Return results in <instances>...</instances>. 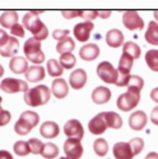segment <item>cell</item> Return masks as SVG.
<instances>
[{
  "mask_svg": "<svg viewBox=\"0 0 158 159\" xmlns=\"http://www.w3.org/2000/svg\"><path fill=\"white\" fill-rule=\"evenodd\" d=\"M107 129L109 127H107L106 120H105L103 112H101L97 116H95L88 124V130H89L91 134H93V135H102V134L106 132Z\"/></svg>",
  "mask_w": 158,
  "mask_h": 159,
  "instance_id": "obj_12",
  "label": "cell"
},
{
  "mask_svg": "<svg viewBox=\"0 0 158 159\" xmlns=\"http://www.w3.org/2000/svg\"><path fill=\"white\" fill-rule=\"evenodd\" d=\"M112 153H114L115 159H133L134 158L130 144L125 141L116 143L112 148Z\"/></svg>",
  "mask_w": 158,
  "mask_h": 159,
  "instance_id": "obj_15",
  "label": "cell"
},
{
  "mask_svg": "<svg viewBox=\"0 0 158 159\" xmlns=\"http://www.w3.org/2000/svg\"><path fill=\"white\" fill-rule=\"evenodd\" d=\"M61 14L64 18L67 19H72L75 17H81V10H63Z\"/></svg>",
  "mask_w": 158,
  "mask_h": 159,
  "instance_id": "obj_43",
  "label": "cell"
},
{
  "mask_svg": "<svg viewBox=\"0 0 158 159\" xmlns=\"http://www.w3.org/2000/svg\"><path fill=\"white\" fill-rule=\"evenodd\" d=\"M128 88H134V89H138V90H142L143 87H144V80L143 78L139 76V75H130L129 78V82H128Z\"/></svg>",
  "mask_w": 158,
  "mask_h": 159,
  "instance_id": "obj_37",
  "label": "cell"
},
{
  "mask_svg": "<svg viewBox=\"0 0 158 159\" xmlns=\"http://www.w3.org/2000/svg\"><path fill=\"white\" fill-rule=\"evenodd\" d=\"M111 99V90L107 87L100 85L92 92V101L96 104H105Z\"/></svg>",
  "mask_w": 158,
  "mask_h": 159,
  "instance_id": "obj_20",
  "label": "cell"
},
{
  "mask_svg": "<svg viewBox=\"0 0 158 159\" xmlns=\"http://www.w3.org/2000/svg\"><path fill=\"white\" fill-rule=\"evenodd\" d=\"M106 43L112 47V48H117L120 46H124V34L120 30L117 28H112L106 33Z\"/></svg>",
  "mask_w": 158,
  "mask_h": 159,
  "instance_id": "obj_21",
  "label": "cell"
},
{
  "mask_svg": "<svg viewBox=\"0 0 158 159\" xmlns=\"http://www.w3.org/2000/svg\"><path fill=\"white\" fill-rule=\"evenodd\" d=\"M13 150H14V153L19 157H27L31 153L28 141H23V140L16 141V144L13 145Z\"/></svg>",
  "mask_w": 158,
  "mask_h": 159,
  "instance_id": "obj_34",
  "label": "cell"
},
{
  "mask_svg": "<svg viewBox=\"0 0 158 159\" xmlns=\"http://www.w3.org/2000/svg\"><path fill=\"white\" fill-rule=\"evenodd\" d=\"M23 51H24L26 59L35 65H40L45 61V54L41 50V41H38L35 37L26 39Z\"/></svg>",
  "mask_w": 158,
  "mask_h": 159,
  "instance_id": "obj_4",
  "label": "cell"
},
{
  "mask_svg": "<svg viewBox=\"0 0 158 159\" xmlns=\"http://www.w3.org/2000/svg\"><path fill=\"white\" fill-rule=\"evenodd\" d=\"M40 134L46 139H54L60 134L59 125L54 121H45L40 127Z\"/></svg>",
  "mask_w": 158,
  "mask_h": 159,
  "instance_id": "obj_22",
  "label": "cell"
},
{
  "mask_svg": "<svg viewBox=\"0 0 158 159\" xmlns=\"http://www.w3.org/2000/svg\"><path fill=\"white\" fill-rule=\"evenodd\" d=\"M10 33H12L13 37H21L22 38V37H24V27L18 23L10 30Z\"/></svg>",
  "mask_w": 158,
  "mask_h": 159,
  "instance_id": "obj_42",
  "label": "cell"
},
{
  "mask_svg": "<svg viewBox=\"0 0 158 159\" xmlns=\"http://www.w3.org/2000/svg\"><path fill=\"white\" fill-rule=\"evenodd\" d=\"M79 56L84 61H93L100 56V47L96 43H87L79 50Z\"/></svg>",
  "mask_w": 158,
  "mask_h": 159,
  "instance_id": "obj_19",
  "label": "cell"
},
{
  "mask_svg": "<svg viewBox=\"0 0 158 159\" xmlns=\"http://www.w3.org/2000/svg\"><path fill=\"white\" fill-rule=\"evenodd\" d=\"M69 31L68 30H55L54 32H52V37H54V39H56V41H63V39L68 38L69 37Z\"/></svg>",
  "mask_w": 158,
  "mask_h": 159,
  "instance_id": "obj_40",
  "label": "cell"
},
{
  "mask_svg": "<svg viewBox=\"0 0 158 159\" xmlns=\"http://www.w3.org/2000/svg\"><path fill=\"white\" fill-rule=\"evenodd\" d=\"M28 145H30V149H31V153L32 154H41L45 144L41 140H40V139L32 138V139L28 140Z\"/></svg>",
  "mask_w": 158,
  "mask_h": 159,
  "instance_id": "obj_38",
  "label": "cell"
},
{
  "mask_svg": "<svg viewBox=\"0 0 158 159\" xmlns=\"http://www.w3.org/2000/svg\"><path fill=\"white\" fill-rule=\"evenodd\" d=\"M59 62L60 65L63 66V69H73L75 64H77V57L73 55V54H64V55H60V59H59Z\"/></svg>",
  "mask_w": 158,
  "mask_h": 159,
  "instance_id": "obj_35",
  "label": "cell"
},
{
  "mask_svg": "<svg viewBox=\"0 0 158 159\" xmlns=\"http://www.w3.org/2000/svg\"><path fill=\"white\" fill-rule=\"evenodd\" d=\"M133 59H131L130 56L123 54L120 60H118V75L120 76H130V71H131V68H133Z\"/></svg>",
  "mask_w": 158,
  "mask_h": 159,
  "instance_id": "obj_26",
  "label": "cell"
},
{
  "mask_svg": "<svg viewBox=\"0 0 158 159\" xmlns=\"http://www.w3.org/2000/svg\"><path fill=\"white\" fill-rule=\"evenodd\" d=\"M111 16V11L110 10H98V17L100 18H103V19H106Z\"/></svg>",
  "mask_w": 158,
  "mask_h": 159,
  "instance_id": "obj_48",
  "label": "cell"
},
{
  "mask_svg": "<svg viewBox=\"0 0 158 159\" xmlns=\"http://www.w3.org/2000/svg\"><path fill=\"white\" fill-rule=\"evenodd\" d=\"M123 54L130 56L133 60H137L142 55V48L135 42L129 41V42H125L124 46H123Z\"/></svg>",
  "mask_w": 158,
  "mask_h": 159,
  "instance_id": "obj_28",
  "label": "cell"
},
{
  "mask_svg": "<svg viewBox=\"0 0 158 159\" xmlns=\"http://www.w3.org/2000/svg\"><path fill=\"white\" fill-rule=\"evenodd\" d=\"M129 144H130V147H131V150H133L134 157L138 155V154H140L143 152V149H144V140L142 138H134V139H131L129 141Z\"/></svg>",
  "mask_w": 158,
  "mask_h": 159,
  "instance_id": "obj_36",
  "label": "cell"
},
{
  "mask_svg": "<svg viewBox=\"0 0 158 159\" xmlns=\"http://www.w3.org/2000/svg\"><path fill=\"white\" fill-rule=\"evenodd\" d=\"M0 89L7 94H14L18 92H28V84L22 79H16V78H5L0 83Z\"/></svg>",
  "mask_w": 158,
  "mask_h": 159,
  "instance_id": "obj_7",
  "label": "cell"
},
{
  "mask_svg": "<svg viewBox=\"0 0 158 159\" xmlns=\"http://www.w3.org/2000/svg\"><path fill=\"white\" fill-rule=\"evenodd\" d=\"M146 64L152 71L158 73V50L152 48L146 52Z\"/></svg>",
  "mask_w": 158,
  "mask_h": 159,
  "instance_id": "obj_31",
  "label": "cell"
},
{
  "mask_svg": "<svg viewBox=\"0 0 158 159\" xmlns=\"http://www.w3.org/2000/svg\"><path fill=\"white\" fill-rule=\"evenodd\" d=\"M146 159H158V153L156 152H151L146 155Z\"/></svg>",
  "mask_w": 158,
  "mask_h": 159,
  "instance_id": "obj_49",
  "label": "cell"
},
{
  "mask_svg": "<svg viewBox=\"0 0 158 159\" xmlns=\"http://www.w3.org/2000/svg\"><path fill=\"white\" fill-rule=\"evenodd\" d=\"M83 145L81 143V140L78 139H73V138H68L64 143V153H65V158L67 159H81L83 155Z\"/></svg>",
  "mask_w": 158,
  "mask_h": 159,
  "instance_id": "obj_9",
  "label": "cell"
},
{
  "mask_svg": "<svg viewBox=\"0 0 158 159\" xmlns=\"http://www.w3.org/2000/svg\"><path fill=\"white\" fill-rule=\"evenodd\" d=\"M144 38L149 45L158 46V23L156 20H151L148 23V28L144 34Z\"/></svg>",
  "mask_w": 158,
  "mask_h": 159,
  "instance_id": "obj_25",
  "label": "cell"
},
{
  "mask_svg": "<svg viewBox=\"0 0 158 159\" xmlns=\"http://www.w3.org/2000/svg\"><path fill=\"white\" fill-rule=\"evenodd\" d=\"M9 68L14 74H26L28 70V60L23 56H16L13 57L9 62Z\"/></svg>",
  "mask_w": 158,
  "mask_h": 159,
  "instance_id": "obj_23",
  "label": "cell"
},
{
  "mask_svg": "<svg viewBox=\"0 0 158 159\" xmlns=\"http://www.w3.org/2000/svg\"><path fill=\"white\" fill-rule=\"evenodd\" d=\"M153 16H154V19H156V22L158 23V10H156V11L153 13Z\"/></svg>",
  "mask_w": 158,
  "mask_h": 159,
  "instance_id": "obj_51",
  "label": "cell"
},
{
  "mask_svg": "<svg viewBox=\"0 0 158 159\" xmlns=\"http://www.w3.org/2000/svg\"><path fill=\"white\" fill-rule=\"evenodd\" d=\"M30 13H32L35 16H38V14H41V13H44V10H30Z\"/></svg>",
  "mask_w": 158,
  "mask_h": 159,
  "instance_id": "obj_50",
  "label": "cell"
},
{
  "mask_svg": "<svg viewBox=\"0 0 158 159\" xmlns=\"http://www.w3.org/2000/svg\"><path fill=\"white\" fill-rule=\"evenodd\" d=\"M0 159H13V155L8 150H0Z\"/></svg>",
  "mask_w": 158,
  "mask_h": 159,
  "instance_id": "obj_47",
  "label": "cell"
},
{
  "mask_svg": "<svg viewBox=\"0 0 158 159\" xmlns=\"http://www.w3.org/2000/svg\"><path fill=\"white\" fill-rule=\"evenodd\" d=\"M2 102H3V98L0 97V126H5V125H8L10 122L12 115H10L9 111L2 108Z\"/></svg>",
  "mask_w": 158,
  "mask_h": 159,
  "instance_id": "obj_39",
  "label": "cell"
},
{
  "mask_svg": "<svg viewBox=\"0 0 158 159\" xmlns=\"http://www.w3.org/2000/svg\"><path fill=\"white\" fill-rule=\"evenodd\" d=\"M148 116L144 111H134L129 117V126L134 131H142L147 126Z\"/></svg>",
  "mask_w": 158,
  "mask_h": 159,
  "instance_id": "obj_13",
  "label": "cell"
},
{
  "mask_svg": "<svg viewBox=\"0 0 158 159\" xmlns=\"http://www.w3.org/2000/svg\"><path fill=\"white\" fill-rule=\"evenodd\" d=\"M0 24L4 28L12 30L16 24H18V13L14 10H7L0 16Z\"/></svg>",
  "mask_w": 158,
  "mask_h": 159,
  "instance_id": "obj_24",
  "label": "cell"
},
{
  "mask_svg": "<svg viewBox=\"0 0 158 159\" xmlns=\"http://www.w3.org/2000/svg\"><path fill=\"white\" fill-rule=\"evenodd\" d=\"M64 134L67 135L68 138L82 140L83 136H84V127H83V125L81 124L79 120H77V118H72V120L65 122Z\"/></svg>",
  "mask_w": 158,
  "mask_h": 159,
  "instance_id": "obj_11",
  "label": "cell"
},
{
  "mask_svg": "<svg viewBox=\"0 0 158 159\" xmlns=\"http://www.w3.org/2000/svg\"><path fill=\"white\" fill-rule=\"evenodd\" d=\"M95 28V23L92 22H88V20H84V22H81V23H77L73 28V34L74 37L78 39L79 42H87L89 37H91V32L93 31Z\"/></svg>",
  "mask_w": 158,
  "mask_h": 159,
  "instance_id": "obj_10",
  "label": "cell"
},
{
  "mask_svg": "<svg viewBox=\"0 0 158 159\" xmlns=\"http://www.w3.org/2000/svg\"><path fill=\"white\" fill-rule=\"evenodd\" d=\"M151 99L158 104V87L152 89V92H151Z\"/></svg>",
  "mask_w": 158,
  "mask_h": 159,
  "instance_id": "obj_46",
  "label": "cell"
},
{
  "mask_svg": "<svg viewBox=\"0 0 158 159\" xmlns=\"http://www.w3.org/2000/svg\"><path fill=\"white\" fill-rule=\"evenodd\" d=\"M40 122V115L35 111H24L19 120L16 122L14 125V131L17 132L18 135L23 136V135H28L31 130L37 126Z\"/></svg>",
  "mask_w": 158,
  "mask_h": 159,
  "instance_id": "obj_3",
  "label": "cell"
},
{
  "mask_svg": "<svg viewBox=\"0 0 158 159\" xmlns=\"http://www.w3.org/2000/svg\"><path fill=\"white\" fill-rule=\"evenodd\" d=\"M81 17L88 22H92L98 17V10H81Z\"/></svg>",
  "mask_w": 158,
  "mask_h": 159,
  "instance_id": "obj_41",
  "label": "cell"
},
{
  "mask_svg": "<svg viewBox=\"0 0 158 159\" xmlns=\"http://www.w3.org/2000/svg\"><path fill=\"white\" fill-rule=\"evenodd\" d=\"M93 150L98 157H105L109 153V143L106 139L98 138L93 143Z\"/></svg>",
  "mask_w": 158,
  "mask_h": 159,
  "instance_id": "obj_32",
  "label": "cell"
},
{
  "mask_svg": "<svg viewBox=\"0 0 158 159\" xmlns=\"http://www.w3.org/2000/svg\"><path fill=\"white\" fill-rule=\"evenodd\" d=\"M97 75L102 82L107 84H116L118 79V71L109 61H102L97 66Z\"/></svg>",
  "mask_w": 158,
  "mask_h": 159,
  "instance_id": "obj_6",
  "label": "cell"
},
{
  "mask_svg": "<svg viewBox=\"0 0 158 159\" xmlns=\"http://www.w3.org/2000/svg\"><path fill=\"white\" fill-rule=\"evenodd\" d=\"M51 89L44 84L36 85L24 93V102L31 107H40L46 104L51 98Z\"/></svg>",
  "mask_w": 158,
  "mask_h": 159,
  "instance_id": "obj_1",
  "label": "cell"
},
{
  "mask_svg": "<svg viewBox=\"0 0 158 159\" xmlns=\"http://www.w3.org/2000/svg\"><path fill=\"white\" fill-rule=\"evenodd\" d=\"M18 50H19V41L13 37L9 36L8 41L0 47V55L3 57H16V54H18Z\"/></svg>",
  "mask_w": 158,
  "mask_h": 159,
  "instance_id": "obj_16",
  "label": "cell"
},
{
  "mask_svg": "<svg viewBox=\"0 0 158 159\" xmlns=\"http://www.w3.org/2000/svg\"><path fill=\"white\" fill-rule=\"evenodd\" d=\"M87 84V73L83 69H75L69 76V85L73 89H82Z\"/></svg>",
  "mask_w": 158,
  "mask_h": 159,
  "instance_id": "obj_17",
  "label": "cell"
},
{
  "mask_svg": "<svg viewBox=\"0 0 158 159\" xmlns=\"http://www.w3.org/2000/svg\"><path fill=\"white\" fill-rule=\"evenodd\" d=\"M23 27H26V30H28L33 37L38 41H44L49 36V30L47 27L42 23V20L38 18V16H35L32 13H26L23 19Z\"/></svg>",
  "mask_w": 158,
  "mask_h": 159,
  "instance_id": "obj_2",
  "label": "cell"
},
{
  "mask_svg": "<svg viewBox=\"0 0 158 159\" xmlns=\"http://www.w3.org/2000/svg\"><path fill=\"white\" fill-rule=\"evenodd\" d=\"M75 48V43H74V39L68 37L60 41L58 45H56V52L60 55H64V54H72V51Z\"/></svg>",
  "mask_w": 158,
  "mask_h": 159,
  "instance_id": "obj_30",
  "label": "cell"
},
{
  "mask_svg": "<svg viewBox=\"0 0 158 159\" xmlns=\"http://www.w3.org/2000/svg\"><path fill=\"white\" fill-rule=\"evenodd\" d=\"M151 121H152L153 125L158 126V106L154 107L152 110V112H151Z\"/></svg>",
  "mask_w": 158,
  "mask_h": 159,
  "instance_id": "obj_44",
  "label": "cell"
},
{
  "mask_svg": "<svg viewBox=\"0 0 158 159\" xmlns=\"http://www.w3.org/2000/svg\"><path fill=\"white\" fill-rule=\"evenodd\" d=\"M123 24L129 31H142L144 28V20L135 10H128L124 13Z\"/></svg>",
  "mask_w": 158,
  "mask_h": 159,
  "instance_id": "obj_8",
  "label": "cell"
},
{
  "mask_svg": "<svg viewBox=\"0 0 158 159\" xmlns=\"http://www.w3.org/2000/svg\"><path fill=\"white\" fill-rule=\"evenodd\" d=\"M103 115H105V120H106V124H107L109 129H115V130L121 129V126H123V118H121L120 115H117L114 111L103 112Z\"/></svg>",
  "mask_w": 158,
  "mask_h": 159,
  "instance_id": "obj_27",
  "label": "cell"
},
{
  "mask_svg": "<svg viewBox=\"0 0 158 159\" xmlns=\"http://www.w3.org/2000/svg\"><path fill=\"white\" fill-rule=\"evenodd\" d=\"M41 155L45 159H55L59 155V148L56 147L55 144H52V143H46L44 145V149H42Z\"/></svg>",
  "mask_w": 158,
  "mask_h": 159,
  "instance_id": "obj_33",
  "label": "cell"
},
{
  "mask_svg": "<svg viewBox=\"0 0 158 159\" xmlns=\"http://www.w3.org/2000/svg\"><path fill=\"white\" fill-rule=\"evenodd\" d=\"M59 159H67V158H65V157H60Z\"/></svg>",
  "mask_w": 158,
  "mask_h": 159,
  "instance_id": "obj_53",
  "label": "cell"
},
{
  "mask_svg": "<svg viewBox=\"0 0 158 159\" xmlns=\"http://www.w3.org/2000/svg\"><path fill=\"white\" fill-rule=\"evenodd\" d=\"M46 70H47V74L50 75V76H52V78H59L61 74H63V71H64V69H63V66L60 65V62L56 60V59H50L49 61H47V64H46Z\"/></svg>",
  "mask_w": 158,
  "mask_h": 159,
  "instance_id": "obj_29",
  "label": "cell"
},
{
  "mask_svg": "<svg viewBox=\"0 0 158 159\" xmlns=\"http://www.w3.org/2000/svg\"><path fill=\"white\" fill-rule=\"evenodd\" d=\"M140 92L134 88H128V92L120 94L116 101V106L118 110H121L124 112H129L131 110H134L140 102Z\"/></svg>",
  "mask_w": 158,
  "mask_h": 159,
  "instance_id": "obj_5",
  "label": "cell"
},
{
  "mask_svg": "<svg viewBox=\"0 0 158 159\" xmlns=\"http://www.w3.org/2000/svg\"><path fill=\"white\" fill-rule=\"evenodd\" d=\"M51 93L59 99L65 98L69 94V83H67L63 78L54 79V82L51 83Z\"/></svg>",
  "mask_w": 158,
  "mask_h": 159,
  "instance_id": "obj_14",
  "label": "cell"
},
{
  "mask_svg": "<svg viewBox=\"0 0 158 159\" xmlns=\"http://www.w3.org/2000/svg\"><path fill=\"white\" fill-rule=\"evenodd\" d=\"M3 74H4V68L2 66V64H0V78L3 76Z\"/></svg>",
  "mask_w": 158,
  "mask_h": 159,
  "instance_id": "obj_52",
  "label": "cell"
},
{
  "mask_svg": "<svg viewBox=\"0 0 158 159\" xmlns=\"http://www.w3.org/2000/svg\"><path fill=\"white\" fill-rule=\"evenodd\" d=\"M8 38H9V34L5 32V30L0 28V47L8 41Z\"/></svg>",
  "mask_w": 158,
  "mask_h": 159,
  "instance_id": "obj_45",
  "label": "cell"
},
{
  "mask_svg": "<svg viewBox=\"0 0 158 159\" xmlns=\"http://www.w3.org/2000/svg\"><path fill=\"white\" fill-rule=\"evenodd\" d=\"M45 74H46V70L44 66L41 65H32L28 68V70L26 71V79L27 82L30 83H40L41 80L45 79Z\"/></svg>",
  "mask_w": 158,
  "mask_h": 159,
  "instance_id": "obj_18",
  "label": "cell"
}]
</instances>
